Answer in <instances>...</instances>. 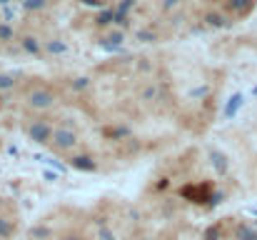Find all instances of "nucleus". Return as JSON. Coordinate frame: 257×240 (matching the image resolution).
Wrapping results in <instances>:
<instances>
[{
  "mask_svg": "<svg viewBox=\"0 0 257 240\" xmlns=\"http://www.w3.org/2000/svg\"><path fill=\"white\" fill-rule=\"evenodd\" d=\"M30 105H35V108H50L53 105V93L50 90H35L30 95Z\"/></svg>",
  "mask_w": 257,
  "mask_h": 240,
  "instance_id": "2",
  "label": "nucleus"
},
{
  "mask_svg": "<svg viewBox=\"0 0 257 240\" xmlns=\"http://www.w3.org/2000/svg\"><path fill=\"white\" fill-rule=\"evenodd\" d=\"M205 20H207L210 25H215V28H227L230 25V18L227 15H220V13H207Z\"/></svg>",
  "mask_w": 257,
  "mask_h": 240,
  "instance_id": "3",
  "label": "nucleus"
},
{
  "mask_svg": "<svg viewBox=\"0 0 257 240\" xmlns=\"http://www.w3.org/2000/svg\"><path fill=\"white\" fill-rule=\"evenodd\" d=\"M0 3H3V5H5V3H8V0H0Z\"/></svg>",
  "mask_w": 257,
  "mask_h": 240,
  "instance_id": "7",
  "label": "nucleus"
},
{
  "mask_svg": "<svg viewBox=\"0 0 257 240\" xmlns=\"http://www.w3.org/2000/svg\"><path fill=\"white\" fill-rule=\"evenodd\" d=\"M25 8L28 10H40V8H45V0H25Z\"/></svg>",
  "mask_w": 257,
  "mask_h": 240,
  "instance_id": "6",
  "label": "nucleus"
},
{
  "mask_svg": "<svg viewBox=\"0 0 257 240\" xmlns=\"http://www.w3.org/2000/svg\"><path fill=\"white\" fill-rule=\"evenodd\" d=\"M13 38H15L13 25H8V23H0V40H3V43H10Z\"/></svg>",
  "mask_w": 257,
  "mask_h": 240,
  "instance_id": "5",
  "label": "nucleus"
},
{
  "mask_svg": "<svg viewBox=\"0 0 257 240\" xmlns=\"http://www.w3.org/2000/svg\"><path fill=\"white\" fill-rule=\"evenodd\" d=\"M23 48H25L30 55H40V53H42V45L38 43V38H33V35H25V38H23Z\"/></svg>",
  "mask_w": 257,
  "mask_h": 240,
  "instance_id": "4",
  "label": "nucleus"
},
{
  "mask_svg": "<svg viewBox=\"0 0 257 240\" xmlns=\"http://www.w3.org/2000/svg\"><path fill=\"white\" fill-rule=\"evenodd\" d=\"M255 8V0H227V10L235 18H245L250 15V10Z\"/></svg>",
  "mask_w": 257,
  "mask_h": 240,
  "instance_id": "1",
  "label": "nucleus"
}]
</instances>
